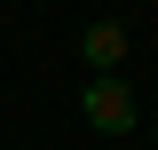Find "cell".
<instances>
[{
  "instance_id": "1",
  "label": "cell",
  "mask_w": 158,
  "mask_h": 150,
  "mask_svg": "<svg viewBox=\"0 0 158 150\" xmlns=\"http://www.w3.org/2000/svg\"><path fill=\"white\" fill-rule=\"evenodd\" d=\"M79 111H87L95 134H127L135 127V95L118 87V71H111V79H95V87H79Z\"/></svg>"
},
{
  "instance_id": "2",
  "label": "cell",
  "mask_w": 158,
  "mask_h": 150,
  "mask_svg": "<svg viewBox=\"0 0 158 150\" xmlns=\"http://www.w3.org/2000/svg\"><path fill=\"white\" fill-rule=\"evenodd\" d=\"M79 56L95 63V79H111L118 63H127V24H87V32H79Z\"/></svg>"
}]
</instances>
